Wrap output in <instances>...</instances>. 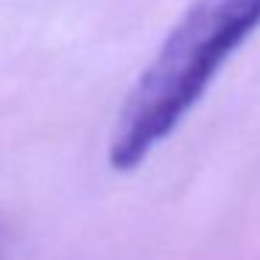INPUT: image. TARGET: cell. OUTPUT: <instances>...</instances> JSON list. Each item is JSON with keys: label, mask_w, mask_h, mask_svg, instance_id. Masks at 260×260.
Returning a JSON list of instances; mask_svg holds the SVG:
<instances>
[{"label": "cell", "mask_w": 260, "mask_h": 260, "mask_svg": "<svg viewBox=\"0 0 260 260\" xmlns=\"http://www.w3.org/2000/svg\"><path fill=\"white\" fill-rule=\"evenodd\" d=\"M257 28L260 0H193L132 84L112 126L109 165L135 171L146 162Z\"/></svg>", "instance_id": "6da1fadb"}]
</instances>
